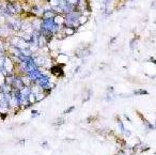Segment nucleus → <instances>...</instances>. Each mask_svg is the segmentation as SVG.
<instances>
[{
    "instance_id": "f257e3e1",
    "label": "nucleus",
    "mask_w": 156,
    "mask_h": 155,
    "mask_svg": "<svg viewBox=\"0 0 156 155\" xmlns=\"http://www.w3.org/2000/svg\"><path fill=\"white\" fill-rule=\"evenodd\" d=\"M44 16H45V18H47V19H49V18H53L55 17V14H53V12H46L44 14Z\"/></svg>"
},
{
    "instance_id": "f03ea898",
    "label": "nucleus",
    "mask_w": 156,
    "mask_h": 155,
    "mask_svg": "<svg viewBox=\"0 0 156 155\" xmlns=\"http://www.w3.org/2000/svg\"><path fill=\"white\" fill-rule=\"evenodd\" d=\"M44 42H45V39H44V37H40V39H39V45L40 46H43L44 45Z\"/></svg>"
}]
</instances>
